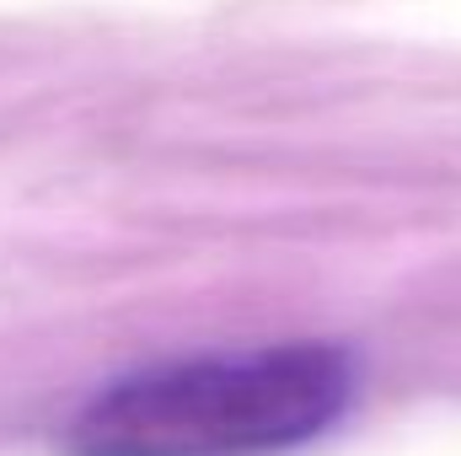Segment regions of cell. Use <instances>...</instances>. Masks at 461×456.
<instances>
[{
    "label": "cell",
    "instance_id": "cell-1",
    "mask_svg": "<svg viewBox=\"0 0 461 456\" xmlns=\"http://www.w3.org/2000/svg\"><path fill=\"white\" fill-rule=\"evenodd\" d=\"M344 403L348 365L322 343L199 354L97 392L70 424V456H279L322 435Z\"/></svg>",
    "mask_w": 461,
    "mask_h": 456
}]
</instances>
